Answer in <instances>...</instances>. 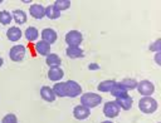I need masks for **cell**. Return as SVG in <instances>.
Masks as SVG:
<instances>
[{"label": "cell", "instance_id": "6da1fadb", "mask_svg": "<svg viewBox=\"0 0 161 123\" xmlns=\"http://www.w3.org/2000/svg\"><path fill=\"white\" fill-rule=\"evenodd\" d=\"M157 100L152 97H142L138 100V109L145 114H152L157 110Z\"/></svg>", "mask_w": 161, "mask_h": 123}, {"label": "cell", "instance_id": "ba28073f", "mask_svg": "<svg viewBox=\"0 0 161 123\" xmlns=\"http://www.w3.org/2000/svg\"><path fill=\"white\" fill-rule=\"evenodd\" d=\"M73 115L75 119H79V120H83V119H87L89 115H91V109L79 104V105H75L74 109H73Z\"/></svg>", "mask_w": 161, "mask_h": 123}, {"label": "cell", "instance_id": "52a82bcc", "mask_svg": "<svg viewBox=\"0 0 161 123\" xmlns=\"http://www.w3.org/2000/svg\"><path fill=\"white\" fill-rule=\"evenodd\" d=\"M25 54H26V49L24 45H20V44L14 45L9 50V58L13 62H21L25 58Z\"/></svg>", "mask_w": 161, "mask_h": 123}, {"label": "cell", "instance_id": "d6a6232c", "mask_svg": "<svg viewBox=\"0 0 161 123\" xmlns=\"http://www.w3.org/2000/svg\"><path fill=\"white\" fill-rule=\"evenodd\" d=\"M1 3H3V0H0V4H1Z\"/></svg>", "mask_w": 161, "mask_h": 123}, {"label": "cell", "instance_id": "9a60e30c", "mask_svg": "<svg viewBox=\"0 0 161 123\" xmlns=\"http://www.w3.org/2000/svg\"><path fill=\"white\" fill-rule=\"evenodd\" d=\"M45 63H47V65L49 68H59L60 64H62V60H60V58L57 54L49 53L47 55V58H45Z\"/></svg>", "mask_w": 161, "mask_h": 123}, {"label": "cell", "instance_id": "603a6c76", "mask_svg": "<svg viewBox=\"0 0 161 123\" xmlns=\"http://www.w3.org/2000/svg\"><path fill=\"white\" fill-rule=\"evenodd\" d=\"M127 92L128 90H132V89H136V87H137V82L135 80V79H130V78H127V79H123V80H121V82H118Z\"/></svg>", "mask_w": 161, "mask_h": 123}, {"label": "cell", "instance_id": "277c9868", "mask_svg": "<svg viewBox=\"0 0 161 123\" xmlns=\"http://www.w3.org/2000/svg\"><path fill=\"white\" fill-rule=\"evenodd\" d=\"M83 40V35L78 30H70L65 34V43L68 46H79Z\"/></svg>", "mask_w": 161, "mask_h": 123}, {"label": "cell", "instance_id": "d6986e66", "mask_svg": "<svg viewBox=\"0 0 161 123\" xmlns=\"http://www.w3.org/2000/svg\"><path fill=\"white\" fill-rule=\"evenodd\" d=\"M114 98H121V97H125V95H127V90L118 83V82H116V84L113 85V88L111 89V92H109Z\"/></svg>", "mask_w": 161, "mask_h": 123}, {"label": "cell", "instance_id": "4316f807", "mask_svg": "<svg viewBox=\"0 0 161 123\" xmlns=\"http://www.w3.org/2000/svg\"><path fill=\"white\" fill-rule=\"evenodd\" d=\"M1 123H18V118H16L15 114L8 113V114L4 115V118L1 119Z\"/></svg>", "mask_w": 161, "mask_h": 123}, {"label": "cell", "instance_id": "d4e9b609", "mask_svg": "<svg viewBox=\"0 0 161 123\" xmlns=\"http://www.w3.org/2000/svg\"><path fill=\"white\" fill-rule=\"evenodd\" d=\"M53 5L58 11H63L70 6V1L69 0H57V1H54Z\"/></svg>", "mask_w": 161, "mask_h": 123}, {"label": "cell", "instance_id": "ffe728a7", "mask_svg": "<svg viewBox=\"0 0 161 123\" xmlns=\"http://www.w3.org/2000/svg\"><path fill=\"white\" fill-rule=\"evenodd\" d=\"M24 35H25V38H26L28 41H35V40L38 39V36H39V31H38L36 28L29 26V28L25 30Z\"/></svg>", "mask_w": 161, "mask_h": 123}, {"label": "cell", "instance_id": "2e32d148", "mask_svg": "<svg viewBox=\"0 0 161 123\" xmlns=\"http://www.w3.org/2000/svg\"><path fill=\"white\" fill-rule=\"evenodd\" d=\"M6 36H8V39H9L10 41H18V40L23 36V33H21L20 28H18V26H11L10 29H8Z\"/></svg>", "mask_w": 161, "mask_h": 123}, {"label": "cell", "instance_id": "83f0119b", "mask_svg": "<svg viewBox=\"0 0 161 123\" xmlns=\"http://www.w3.org/2000/svg\"><path fill=\"white\" fill-rule=\"evenodd\" d=\"M150 50H151V51H155V53L161 51V40L157 39L155 43H152V44L150 45Z\"/></svg>", "mask_w": 161, "mask_h": 123}, {"label": "cell", "instance_id": "7402d4cb", "mask_svg": "<svg viewBox=\"0 0 161 123\" xmlns=\"http://www.w3.org/2000/svg\"><path fill=\"white\" fill-rule=\"evenodd\" d=\"M45 16L48 19H58L60 16V11H58L54 5H49L45 8Z\"/></svg>", "mask_w": 161, "mask_h": 123}, {"label": "cell", "instance_id": "4fadbf2b", "mask_svg": "<svg viewBox=\"0 0 161 123\" xmlns=\"http://www.w3.org/2000/svg\"><path fill=\"white\" fill-rule=\"evenodd\" d=\"M117 104H118V107H119V109H123V110H128V109H131L132 108V98L127 94V95H125V97H121V98H116V100H114Z\"/></svg>", "mask_w": 161, "mask_h": 123}, {"label": "cell", "instance_id": "7a4b0ae2", "mask_svg": "<svg viewBox=\"0 0 161 123\" xmlns=\"http://www.w3.org/2000/svg\"><path fill=\"white\" fill-rule=\"evenodd\" d=\"M102 103V97L99 94H96V93H84L80 95V104L87 107V108H96L97 105H99Z\"/></svg>", "mask_w": 161, "mask_h": 123}, {"label": "cell", "instance_id": "1f68e13d", "mask_svg": "<svg viewBox=\"0 0 161 123\" xmlns=\"http://www.w3.org/2000/svg\"><path fill=\"white\" fill-rule=\"evenodd\" d=\"M101 123H113L112 120H103V122H101Z\"/></svg>", "mask_w": 161, "mask_h": 123}, {"label": "cell", "instance_id": "484cf974", "mask_svg": "<svg viewBox=\"0 0 161 123\" xmlns=\"http://www.w3.org/2000/svg\"><path fill=\"white\" fill-rule=\"evenodd\" d=\"M11 20H13V15L9 11H6V10L0 11V23L3 25H9L11 23Z\"/></svg>", "mask_w": 161, "mask_h": 123}, {"label": "cell", "instance_id": "4dcf8cb0", "mask_svg": "<svg viewBox=\"0 0 161 123\" xmlns=\"http://www.w3.org/2000/svg\"><path fill=\"white\" fill-rule=\"evenodd\" d=\"M3 64H4V60H3V58H1V56H0V68H1V67H3Z\"/></svg>", "mask_w": 161, "mask_h": 123}, {"label": "cell", "instance_id": "44dd1931", "mask_svg": "<svg viewBox=\"0 0 161 123\" xmlns=\"http://www.w3.org/2000/svg\"><path fill=\"white\" fill-rule=\"evenodd\" d=\"M116 84V80H103V82H101L99 84H98V87H97V89L99 90V92H111V89L113 88V85Z\"/></svg>", "mask_w": 161, "mask_h": 123}, {"label": "cell", "instance_id": "7c38bea8", "mask_svg": "<svg viewBox=\"0 0 161 123\" xmlns=\"http://www.w3.org/2000/svg\"><path fill=\"white\" fill-rule=\"evenodd\" d=\"M65 54L70 59H78V58L84 56V51L80 46H68L67 50H65Z\"/></svg>", "mask_w": 161, "mask_h": 123}, {"label": "cell", "instance_id": "30bf717a", "mask_svg": "<svg viewBox=\"0 0 161 123\" xmlns=\"http://www.w3.org/2000/svg\"><path fill=\"white\" fill-rule=\"evenodd\" d=\"M29 13L34 19H43L45 16V8L42 4H33L29 8Z\"/></svg>", "mask_w": 161, "mask_h": 123}, {"label": "cell", "instance_id": "8992f818", "mask_svg": "<svg viewBox=\"0 0 161 123\" xmlns=\"http://www.w3.org/2000/svg\"><path fill=\"white\" fill-rule=\"evenodd\" d=\"M103 114H104L107 118H109V119L116 118V117L119 114V107H118V104H117L114 100H108V102H106L104 105H103Z\"/></svg>", "mask_w": 161, "mask_h": 123}, {"label": "cell", "instance_id": "5bb4252c", "mask_svg": "<svg viewBox=\"0 0 161 123\" xmlns=\"http://www.w3.org/2000/svg\"><path fill=\"white\" fill-rule=\"evenodd\" d=\"M40 97L45 100V102H54L55 100V94L53 92V89L48 85H44L40 88Z\"/></svg>", "mask_w": 161, "mask_h": 123}, {"label": "cell", "instance_id": "e0dca14e", "mask_svg": "<svg viewBox=\"0 0 161 123\" xmlns=\"http://www.w3.org/2000/svg\"><path fill=\"white\" fill-rule=\"evenodd\" d=\"M35 51H36V54H39V55H43V56H47L49 53H50V45L48 44V43H45V41H43V40H40V41H38L36 44H35Z\"/></svg>", "mask_w": 161, "mask_h": 123}, {"label": "cell", "instance_id": "f1b7e54d", "mask_svg": "<svg viewBox=\"0 0 161 123\" xmlns=\"http://www.w3.org/2000/svg\"><path fill=\"white\" fill-rule=\"evenodd\" d=\"M88 69H89V70H98V69H99V65H98L97 63H92V64L88 65Z\"/></svg>", "mask_w": 161, "mask_h": 123}, {"label": "cell", "instance_id": "9c48e42d", "mask_svg": "<svg viewBox=\"0 0 161 123\" xmlns=\"http://www.w3.org/2000/svg\"><path fill=\"white\" fill-rule=\"evenodd\" d=\"M58 35H57V31L54 29H50V28H45L42 30V40L48 43L49 45L54 44L55 40H57Z\"/></svg>", "mask_w": 161, "mask_h": 123}, {"label": "cell", "instance_id": "cb8c5ba5", "mask_svg": "<svg viewBox=\"0 0 161 123\" xmlns=\"http://www.w3.org/2000/svg\"><path fill=\"white\" fill-rule=\"evenodd\" d=\"M52 89H53L55 97H60V98L65 97V92H64V82H59V83L54 84V87H53Z\"/></svg>", "mask_w": 161, "mask_h": 123}, {"label": "cell", "instance_id": "3957f363", "mask_svg": "<svg viewBox=\"0 0 161 123\" xmlns=\"http://www.w3.org/2000/svg\"><path fill=\"white\" fill-rule=\"evenodd\" d=\"M64 92H65V97L75 98L82 94V87L75 80H67L64 82Z\"/></svg>", "mask_w": 161, "mask_h": 123}, {"label": "cell", "instance_id": "f546056e", "mask_svg": "<svg viewBox=\"0 0 161 123\" xmlns=\"http://www.w3.org/2000/svg\"><path fill=\"white\" fill-rule=\"evenodd\" d=\"M160 55H161V51H157V53L155 54V62H156V64H157V65H161V62H160Z\"/></svg>", "mask_w": 161, "mask_h": 123}, {"label": "cell", "instance_id": "ac0fdd59", "mask_svg": "<svg viewBox=\"0 0 161 123\" xmlns=\"http://www.w3.org/2000/svg\"><path fill=\"white\" fill-rule=\"evenodd\" d=\"M11 15H13V19L15 20V23H16V24L23 25V24H25V23H26L28 16H26V14H25V11H24V10L16 9V10H14V11L11 13Z\"/></svg>", "mask_w": 161, "mask_h": 123}, {"label": "cell", "instance_id": "5b68a950", "mask_svg": "<svg viewBox=\"0 0 161 123\" xmlns=\"http://www.w3.org/2000/svg\"><path fill=\"white\" fill-rule=\"evenodd\" d=\"M136 89L143 97H151V94H153V92H155V84L152 82L145 79V80H141L137 83Z\"/></svg>", "mask_w": 161, "mask_h": 123}, {"label": "cell", "instance_id": "8fae6325", "mask_svg": "<svg viewBox=\"0 0 161 123\" xmlns=\"http://www.w3.org/2000/svg\"><path fill=\"white\" fill-rule=\"evenodd\" d=\"M48 79L52 80V82H59L63 77H64V72L63 69L59 67V68H49L48 70Z\"/></svg>", "mask_w": 161, "mask_h": 123}]
</instances>
